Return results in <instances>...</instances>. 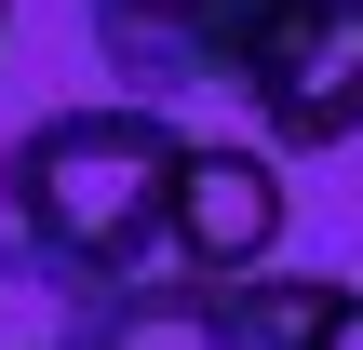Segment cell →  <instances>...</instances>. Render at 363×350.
I'll return each instance as SVG.
<instances>
[{
  "label": "cell",
  "instance_id": "obj_1",
  "mask_svg": "<svg viewBox=\"0 0 363 350\" xmlns=\"http://www.w3.org/2000/svg\"><path fill=\"white\" fill-rule=\"evenodd\" d=\"M175 175H189V135L135 94L108 108H54L13 135L0 162V202H13V256L67 297H135L175 270Z\"/></svg>",
  "mask_w": 363,
  "mask_h": 350
},
{
  "label": "cell",
  "instance_id": "obj_2",
  "mask_svg": "<svg viewBox=\"0 0 363 350\" xmlns=\"http://www.w3.org/2000/svg\"><path fill=\"white\" fill-rule=\"evenodd\" d=\"M202 81L256 108V148H350L363 135V0H229Z\"/></svg>",
  "mask_w": 363,
  "mask_h": 350
},
{
  "label": "cell",
  "instance_id": "obj_3",
  "mask_svg": "<svg viewBox=\"0 0 363 350\" xmlns=\"http://www.w3.org/2000/svg\"><path fill=\"white\" fill-rule=\"evenodd\" d=\"M310 324V283L269 270V283H135V297H94V337L81 350H296Z\"/></svg>",
  "mask_w": 363,
  "mask_h": 350
},
{
  "label": "cell",
  "instance_id": "obj_4",
  "mask_svg": "<svg viewBox=\"0 0 363 350\" xmlns=\"http://www.w3.org/2000/svg\"><path fill=\"white\" fill-rule=\"evenodd\" d=\"M283 256V162L269 148H189L175 175V283H269Z\"/></svg>",
  "mask_w": 363,
  "mask_h": 350
},
{
  "label": "cell",
  "instance_id": "obj_5",
  "mask_svg": "<svg viewBox=\"0 0 363 350\" xmlns=\"http://www.w3.org/2000/svg\"><path fill=\"white\" fill-rule=\"evenodd\" d=\"M216 13H229V0H81V27H94V54L121 67V94H135V108H148V94H175V81H202Z\"/></svg>",
  "mask_w": 363,
  "mask_h": 350
},
{
  "label": "cell",
  "instance_id": "obj_6",
  "mask_svg": "<svg viewBox=\"0 0 363 350\" xmlns=\"http://www.w3.org/2000/svg\"><path fill=\"white\" fill-rule=\"evenodd\" d=\"M296 350H363V283H310V324Z\"/></svg>",
  "mask_w": 363,
  "mask_h": 350
},
{
  "label": "cell",
  "instance_id": "obj_7",
  "mask_svg": "<svg viewBox=\"0 0 363 350\" xmlns=\"http://www.w3.org/2000/svg\"><path fill=\"white\" fill-rule=\"evenodd\" d=\"M0 13H13V0H0Z\"/></svg>",
  "mask_w": 363,
  "mask_h": 350
}]
</instances>
